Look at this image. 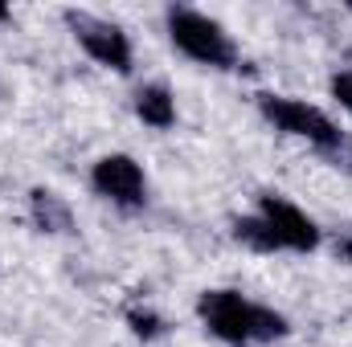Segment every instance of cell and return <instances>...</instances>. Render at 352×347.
Wrapping results in <instances>:
<instances>
[{"instance_id":"6da1fadb","label":"cell","mask_w":352,"mask_h":347,"mask_svg":"<svg viewBox=\"0 0 352 347\" xmlns=\"http://www.w3.org/2000/svg\"><path fill=\"white\" fill-rule=\"evenodd\" d=\"M205 327L226 339V344H246V339H278L287 331V319L270 307L246 302L238 290H205L197 302Z\"/></svg>"},{"instance_id":"7a4b0ae2","label":"cell","mask_w":352,"mask_h":347,"mask_svg":"<svg viewBox=\"0 0 352 347\" xmlns=\"http://www.w3.org/2000/svg\"><path fill=\"white\" fill-rule=\"evenodd\" d=\"M168 33H173L176 49L188 53L192 62H205V66H217V70H234L238 66V49H234L230 33L217 21H209L205 12L168 8Z\"/></svg>"},{"instance_id":"3957f363","label":"cell","mask_w":352,"mask_h":347,"mask_svg":"<svg viewBox=\"0 0 352 347\" xmlns=\"http://www.w3.org/2000/svg\"><path fill=\"white\" fill-rule=\"evenodd\" d=\"M258 106H263V115L278 127V131H287V135H303V139H311V143L324 147V152H336V147L344 143L340 127H336L324 110H316V106H307V102H299V98L263 94Z\"/></svg>"},{"instance_id":"277c9868","label":"cell","mask_w":352,"mask_h":347,"mask_svg":"<svg viewBox=\"0 0 352 347\" xmlns=\"http://www.w3.org/2000/svg\"><path fill=\"white\" fill-rule=\"evenodd\" d=\"M66 21H70L74 37L82 41V49H87L94 62H102V66H111L119 74L131 70V45H127V33L123 29L107 25V21H98L90 12H66Z\"/></svg>"},{"instance_id":"5b68a950","label":"cell","mask_w":352,"mask_h":347,"mask_svg":"<svg viewBox=\"0 0 352 347\" xmlns=\"http://www.w3.org/2000/svg\"><path fill=\"white\" fill-rule=\"evenodd\" d=\"M258 217L270 225L278 250L307 254V250L320 246V229H316V221H311L307 213H299V208H295L291 200H283V196H263V213H258Z\"/></svg>"},{"instance_id":"8992f818","label":"cell","mask_w":352,"mask_h":347,"mask_svg":"<svg viewBox=\"0 0 352 347\" xmlns=\"http://www.w3.org/2000/svg\"><path fill=\"white\" fill-rule=\"evenodd\" d=\"M90 180H94V188H98L102 196H111L115 204H127V208L144 204V168H140L131 156H107V160H98Z\"/></svg>"},{"instance_id":"52a82bcc","label":"cell","mask_w":352,"mask_h":347,"mask_svg":"<svg viewBox=\"0 0 352 347\" xmlns=\"http://www.w3.org/2000/svg\"><path fill=\"white\" fill-rule=\"evenodd\" d=\"M135 115L152 127H173L176 119V106H173V94L164 86H144L135 94Z\"/></svg>"},{"instance_id":"ba28073f","label":"cell","mask_w":352,"mask_h":347,"mask_svg":"<svg viewBox=\"0 0 352 347\" xmlns=\"http://www.w3.org/2000/svg\"><path fill=\"white\" fill-rule=\"evenodd\" d=\"M33 221H37V229H45V233H66V229H70V208H66L62 196L37 188V192H33Z\"/></svg>"},{"instance_id":"9c48e42d","label":"cell","mask_w":352,"mask_h":347,"mask_svg":"<svg viewBox=\"0 0 352 347\" xmlns=\"http://www.w3.org/2000/svg\"><path fill=\"white\" fill-rule=\"evenodd\" d=\"M234 237L246 241L250 250H263V254L278 250V241H274V233H270V225H266L263 217H242V221L234 225Z\"/></svg>"},{"instance_id":"30bf717a","label":"cell","mask_w":352,"mask_h":347,"mask_svg":"<svg viewBox=\"0 0 352 347\" xmlns=\"http://www.w3.org/2000/svg\"><path fill=\"white\" fill-rule=\"evenodd\" d=\"M127 323H131V331H135L140 339H156V335L164 331L160 315H152V311H127Z\"/></svg>"},{"instance_id":"8fae6325","label":"cell","mask_w":352,"mask_h":347,"mask_svg":"<svg viewBox=\"0 0 352 347\" xmlns=\"http://www.w3.org/2000/svg\"><path fill=\"white\" fill-rule=\"evenodd\" d=\"M332 94L340 98V106H344V110H352V70L332 78Z\"/></svg>"},{"instance_id":"7c38bea8","label":"cell","mask_w":352,"mask_h":347,"mask_svg":"<svg viewBox=\"0 0 352 347\" xmlns=\"http://www.w3.org/2000/svg\"><path fill=\"white\" fill-rule=\"evenodd\" d=\"M336 254L344 261H352V237H344V241H336Z\"/></svg>"},{"instance_id":"4fadbf2b","label":"cell","mask_w":352,"mask_h":347,"mask_svg":"<svg viewBox=\"0 0 352 347\" xmlns=\"http://www.w3.org/2000/svg\"><path fill=\"white\" fill-rule=\"evenodd\" d=\"M4 16H8V8H0V21H4Z\"/></svg>"},{"instance_id":"5bb4252c","label":"cell","mask_w":352,"mask_h":347,"mask_svg":"<svg viewBox=\"0 0 352 347\" xmlns=\"http://www.w3.org/2000/svg\"><path fill=\"white\" fill-rule=\"evenodd\" d=\"M349 8H352V4H349Z\"/></svg>"}]
</instances>
